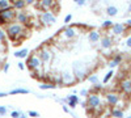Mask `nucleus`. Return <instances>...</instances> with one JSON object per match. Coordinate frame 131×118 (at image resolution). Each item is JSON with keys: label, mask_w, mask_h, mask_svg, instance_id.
I'll list each match as a JSON object with an SVG mask.
<instances>
[{"label": "nucleus", "mask_w": 131, "mask_h": 118, "mask_svg": "<svg viewBox=\"0 0 131 118\" xmlns=\"http://www.w3.org/2000/svg\"><path fill=\"white\" fill-rule=\"evenodd\" d=\"M88 39H89V42H92V44H96V42L100 41V33H98L97 30H92V31H89Z\"/></svg>", "instance_id": "nucleus-13"}, {"label": "nucleus", "mask_w": 131, "mask_h": 118, "mask_svg": "<svg viewBox=\"0 0 131 118\" xmlns=\"http://www.w3.org/2000/svg\"><path fill=\"white\" fill-rule=\"evenodd\" d=\"M4 38H5V33H4L3 30H0V41H3Z\"/></svg>", "instance_id": "nucleus-35"}, {"label": "nucleus", "mask_w": 131, "mask_h": 118, "mask_svg": "<svg viewBox=\"0 0 131 118\" xmlns=\"http://www.w3.org/2000/svg\"><path fill=\"white\" fill-rule=\"evenodd\" d=\"M112 30H113V33H114L115 36H121V34L125 33L126 26H125L123 24H114V25L112 26Z\"/></svg>", "instance_id": "nucleus-8"}, {"label": "nucleus", "mask_w": 131, "mask_h": 118, "mask_svg": "<svg viewBox=\"0 0 131 118\" xmlns=\"http://www.w3.org/2000/svg\"><path fill=\"white\" fill-rule=\"evenodd\" d=\"M5 114H7V108L0 105V115H5Z\"/></svg>", "instance_id": "nucleus-30"}, {"label": "nucleus", "mask_w": 131, "mask_h": 118, "mask_svg": "<svg viewBox=\"0 0 131 118\" xmlns=\"http://www.w3.org/2000/svg\"><path fill=\"white\" fill-rule=\"evenodd\" d=\"M80 94H81V96H85V94H88V91H86V89H83V91L80 92Z\"/></svg>", "instance_id": "nucleus-41"}, {"label": "nucleus", "mask_w": 131, "mask_h": 118, "mask_svg": "<svg viewBox=\"0 0 131 118\" xmlns=\"http://www.w3.org/2000/svg\"><path fill=\"white\" fill-rule=\"evenodd\" d=\"M113 73H114V72H113V70H110V71H109V72L106 73V76L104 78V83H107V81H109V79H112Z\"/></svg>", "instance_id": "nucleus-27"}, {"label": "nucleus", "mask_w": 131, "mask_h": 118, "mask_svg": "<svg viewBox=\"0 0 131 118\" xmlns=\"http://www.w3.org/2000/svg\"><path fill=\"white\" fill-rule=\"evenodd\" d=\"M24 24H21V23H12V24H8L7 26V34L12 38V39H18L21 36H23L24 33Z\"/></svg>", "instance_id": "nucleus-1"}, {"label": "nucleus", "mask_w": 131, "mask_h": 118, "mask_svg": "<svg viewBox=\"0 0 131 118\" xmlns=\"http://www.w3.org/2000/svg\"><path fill=\"white\" fill-rule=\"evenodd\" d=\"M121 60H122V57H121V55H117L110 63H109V67H110V68H114L115 66H118V63H121Z\"/></svg>", "instance_id": "nucleus-21"}, {"label": "nucleus", "mask_w": 131, "mask_h": 118, "mask_svg": "<svg viewBox=\"0 0 131 118\" xmlns=\"http://www.w3.org/2000/svg\"><path fill=\"white\" fill-rule=\"evenodd\" d=\"M28 114H29L30 117H39V113H38V112H34V110H30Z\"/></svg>", "instance_id": "nucleus-33"}, {"label": "nucleus", "mask_w": 131, "mask_h": 118, "mask_svg": "<svg viewBox=\"0 0 131 118\" xmlns=\"http://www.w3.org/2000/svg\"><path fill=\"white\" fill-rule=\"evenodd\" d=\"M71 20H72V15H67V16L64 17V24H68Z\"/></svg>", "instance_id": "nucleus-32"}, {"label": "nucleus", "mask_w": 131, "mask_h": 118, "mask_svg": "<svg viewBox=\"0 0 131 118\" xmlns=\"http://www.w3.org/2000/svg\"><path fill=\"white\" fill-rule=\"evenodd\" d=\"M112 45H113L112 38H109V37H104V38L101 39V47H102V49H110V47H112Z\"/></svg>", "instance_id": "nucleus-15"}, {"label": "nucleus", "mask_w": 131, "mask_h": 118, "mask_svg": "<svg viewBox=\"0 0 131 118\" xmlns=\"http://www.w3.org/2000/svg\"><path fill=\"white\" fill-rule=\"evenodd\" d=\"M16 17H17V15H16V8L15 7L0 10V24L2 25L9 24L10 21H13Z\"/></svg>", "instance_id": "nucleus-2"}, {"label": "nucleus", "mask_w": 131, "mask_h": 118, "mask_svg": "<svg viewBox=\"0 0 131 118\" xmlns=\"http://www.w3.org/2000/svg\"><path fill=\"white\" fill-rule=\"evenodd\" d=\"M121 88L126 94H131V79L130 80H123L121 83Z\"/></svg>", "instance_id": "nucleus-12"}, {"label": "nucleus", "mask_w": 131, "mask_h": 118, "mask_svg": "<svg viewBox=\"0 0 131 118\" xmlns=\"http://www.w3.org/2000/svg\"><path fill=\"white\" fill-rule=\"evenodd\" d=\"M75 36H76V31H75L73 28H66V29H64V37H66V38L71 39V38H73Z\"/></svg>", "instance_id": "nucleus-17"}, {"label": "nucleus", "mask_w": 131, "mask_h": 118, "mask_svg": "<svg viewBox=\"0 0 131 118\" xmlns=\"http://www.w3.org/2000/svg\"><path fill=\"white\" fill-rule=\"evenodd\" d=\"M73 72H75V76L78 79H83L86 73L85 68L83 67V63H80V62H76L73 64Z\"/></svg>", "instance_id": "nucleus-5"}, {"label": "nucleus", "mask_w": 131, "mask_h": 118, "mask_svg": "<svg viewBox=\"0 0 131 118\" xmlns=\"http://www.w3.org/2000/svg\"><path fill=\"white\" fill-rule=\"evenodd\" d=\"M55 21H57V17L51 12H49V10H45V12L41 15V23L42 24H54Z\"/></svg>", "instance_id": "nucleus-4"}, {"label": "nucleus", "mask_w": 131, "mask_h": 118, "mask_svg": "<svg viewBox=\"0 0 131 118\" xmlns=\"http://www.w3.org/2000/svg\"><path fill=\"white\" fill-rule=\"evenodd\" d=\"M7 96V93H4V92H0V97H5Z\"/></svg>", "instance_id": "nucleus-43"}, {"label": "nucleus", "mask_w": 131, "mask_h": 118, "mask_svg": "<svg viewBox=\"0 0 131 118\" xmlns=\"http://www.w3.org/2000/svg\"><path fill=\"white\" fill-rule=\"evenodd\" d=\"M112 115H113V117H117V118L123 117V112L119 110V109H117V110H113V112H112Z\"/></svg>", "instance_id": "nucleus-24"}, {"label": "nucleus", "mask_w": 131, "mask_h": 118, "mask_svg": "<svg viewBox=\"0 0 131 118\" xmlns=\"http://www.w3.org/2000/svg\"><path fill=\"white\" fill-rule=\"evenodd\" d=\"M127 25H128V26H131V18H130V20H127Z\"/></svg>", "instance_id": "nucleus-44"}, {"label": "nucleus", "mask_w": 131, "mask_h": 118, "mask_svg": "<svg viewBox=\"0 0 131 118\" xmlns=\"http://www.w3.org/2000/svg\"><path fill=\"white\" fill-rule=\"evenodd\" d=\"M126 46H127L128 49H131V36L126 39Z\"/></svg>", "instance_id": "nucleus-34"}, {"label": "nucleus", "mask_w": 131, "mask_h": 118, "mask_svg": "<svg viewBox=\"0 0 131 118\" xmlns=\"http://www.w3.org/2000/svg\"><path fill=\"white\" fill-rule=\"evenodd\" d=\"M101 105V99L97 94H91L88 97V106L91 109H96Z\"/></svg>", "instance_id": "nucleus-6"}, {"label": "nucleus", "mask_w": 131, "mask_h": 118, "mask_svg": "<svg viewBox=\"0 0 131 118\" xmlns=\"http://www.w3.org/2000/svg\"><path fill=\"white\" fill-rule=\"evenodd\" d=\"M62 79H63V84H72L75 81V76H73L71 72H68V71L63 72Z\"/></svg>", "instance_id": "nucleus-10"}, {"label": "nucleus", "mask_w": 131, "mask_h": 118, "mask_svg": "<svg viewBox=\"0 0 131 118\" xmlns=\"http://www.w3.org/2000/svg\"><path fill=\"white\" fill-rule=\"evenodd\" d=\"M106 100L110 105H117L119 102V96L117 93H107L106 94Z\"/></svg>", "instance_id": "nucleus-11"}, {"label": "nucleus", "mask_w": 131, "mask_h": 118, "mask_svg": "<svg viewBox=\"0 0 131 118\" xmlns=\"http://www.w3.org/2000/svg\"><path fill=\"white\" fill-rule=\"evenodd\" d=\"M73 2H75V3H76V2H78V0H73Z\"/></svg>", "instance_id": "nucleus-46"}, {"label": "nucleus", "mask_w": 131, "mask_h": 118, "mask_svg": "<svg viewBox=\"0 0 131 118\" xmlns=\"http://www.w3.org/2000/svg\"><path fill=\"white\" fill-rule=\"evenodd\" d=\"M88 80H89V83H92V84H97V83H98V76H97V75H92V76L88 78Z\"/></svg>", "instance_id": "nucleus-26"}, {"label": "nucleus", "mask_w": 131, "mask_h": 118, "mask_svg": "<svg viewBox=\"0 0 131 118\" xmlns=\"http://www.w3.org/2000/svg\"><path fill=\"white\" fill-rule=\"evenodd\" d=\"M63 112H66V113H68V114H72L71 112H70V109L67 108V106H66V105H63Z\"/></svg>", "instance_id": "nucleus-36"}, {"label": "nucleus", "mask_w": 131, "mask_h": 118, "mask_svg": "<svg viewBox=\"0 0 131 118\" xmlns=\"http://www.w3.org/2000/svg\"><path fill=\"white\" fill-rule=\"evenodd\" d=\"M17 66H18V68H20V70H24V67H25L23 62H18V63H17Z\"/></svg>", "instance_id": "nucleus-39"}, {"label": "nucleus", "mask_w": 131, "mask_h": 118, "mask_svg": "<svg viewBox=\"0 0 131 118\" xmlns=\"http://www.w3.org/2000/svg\"><path fill=\"white\" fill-rule=\"evenodd\" d=\"M42 59L39 58V55L38 57H31V58H29V60H28V67L30 68V70H39L41 67H42Z\"/></svg>", "instance_id": "nucleus-3"}, {"label": "nucleus", "mask_w": 131, "mask_h": 118, "mask_svg": "<svg viewBox=\"0 0 131 118\" xmlns=\"http://www.w3.org/2000/svg\"><path fill=\"white\" fill-rule=\"evenodd\" d=\"M10 115H12L13 118H17V117H21V115H23V114H21L20 112H17V110H13L12 113H10Z\"/></svg>", "instance_id": "nucleus-29"}, {"label": "nucleus", "mask_w": 131, "mask_h": 118, "mask_svg": "<svg viewBox=\"0 0 131 118\" xmlns=\"http://www.w3.org/2000/svg\"><path fill=\"white\" fill-rule=\"evenodd\" d=\"M128 12H130V13H131V4H130V5H128Z\"/></svg>", "instance_id": "nucleus-45"}, {"label": "nucleus", "mask_w": 131, "mask_h": 118, "mask_svg": "<svg viewBox=\"0 0 131 118\" xmlns=\"http://www.w3.org/2000/svg\"><path fill=\"white\" fill-rule=\"evenodd\" d=\"M55 87H57L55 84H41L39 89H42V91H45V89H54Z\"/></svg>", "instance_id": "nucleus-23"}, {"label": "nucleus", "mask_w": 131, "mask_h": 118, "mask_svg": "<svg viewBox=\"0 0 131 118\" xmlns=\"http://www.w3.org/2000/svg\"><path fill=\"white\" fill-rule=\"evenodd\" d=\"M114 24L112 23V21L110 20H106V21H104V23H102V28L104 29H107V28H112Z\"/></svg>", "instance_id": "nucleus-25"}, {"label": "nucleus", "mask_w": 131, "mask_h": 118, "mask_svg": "<svg viewBox=\"0 0 131 118\" xmlns=\"http://www.w3.org/2000/svg\"><path fill=\"white\" fill-rule=\"evenodd\" d=\"M76 4H78V5H84L85 4V0H78V2H76Z\"/></svg>", "instance_id": "nucleus-38"}, {"label": "nucleus", "mask_w": 131, "mask_h": 118, "mask_svg": "<svg viewBox=\"0 0 131 118\" xmlns=\"http://www.w3.org/2000/svg\"><path fill=\"white\" fill-rule=\"evenodd\" d=\"M57 0H39L38 3V7L43 10H50L54 5H55Z\"/></svg>", "instance_id": "nucleus-7"}, {"label": "nucleus", "mask_w": 131, "mask_h": 118, "mask_svg": "<svg viewBox=\"0 0 131 118\" xmlns=\"http://www.w3.org/2000/svg\"><path fill=\"white\" fill-rule=\"evenodd\" d=\"M28 54H29V50H28V49H23V50H20V51H16V52H15V57L23 59V58H26Z\"/></svg>", "instance_id": "nucleus-20"}, {"label": "nucleus", "mask_w": 131, "mask_h": 118, "mask_svg": "<svg viewBox=\"0 0 131 118\" xmlns=\"http://www.w3.org/2000/svg\"><path fill=\"white\" fill-rule=\"evenodd\" d=\"M66 101L68 102V105L71 106V108H75V106L78 105V102H76V101H72V100H66Z\"/></svg>", "instance_id": "nucleus-31"}, {"label": "nucleus", "mask_w": 131, "mask_h": 118, "mask_svg": "<svg viewBox=\"0 0 131 118\" xmlns=\"http://www.w3.org/2000/svg\"><path fill=\"white\" fill-rule=\"evenodd\" d=\"M25 5H26L25 0H15V3H13V7H15L16 9H23Z\"/></svg>", "instance_id": "nucleus-22"}, {"label": "nucleus", "mask_w": 131, "mask_h": 118, "mask_svg": "<svg viewBox=\"0 0 131 118\" xmlns=\"http://www.w3.org/2000/svg\"><path fill=\"white\" fill-rule=\"evenodd\" d=\"M66 100H72V101H76V102H79V97L78 96H75V94H70L66 97Z\"/></svg>", "instance_id": "nucleus-28"}, {"label": "nucleus", "mask_w": 131, "mask_h": 118, "mask_svg": "<svg viewBox=\"0 0 131 118\" xmlns=\"http://www.w3.org/2000/svg\"><path fill=\"white\" fill-rule=\"evenodd\" d=\"M8 8H12V3L10 0H0V10H4Z\"/></svg>", "instance_id": "nucleus-18"}, {"label": "nucleus", "mask_w": 131, "mask_h": 118, "mask_svg": "<svg viewBox=\"0 0 131 118\" xmlns=\"http://www.w3.org/2000/svg\"><path fill=\"white\" fill-rule=\"evenodd\" d=\"M17 21H18V23H21V24H28L29 23V16L25 13V12H20V13H17Z\"/></svg>", "instance_id": "nucleus-14"}, {"label": "nucleus", "mask_w": 131, "mask_h": 118, "mask_svg": "<svg viewBox=\"0 0 131 118\" xmlns=\"http://www.w3.org/2000/svg\"><path fill=\"white\" fill-rule=\"evenodd\" d=\"M94 89H101V84H100V83L94 84Z\"/></svg>", "instance_id": "nucleus-40"}, {"label": "nucleus", "mask_w": 131, "mask_h": 118, "mask_svg": "<svg viewBox=\"0 0 131 118\" xmlns=\"http://www.w3.org/2000/svg\"><path fill=\"white\" fill-rule=\"evenodd\" d=\"M58 2H62V0H58Z\"/></svg>", "instance_id": "nucleus-47"}, {"label": "nucleus", "mask_w": 131, "mask_h": 118, "mask_svg": "<svg viewBox=\"0 0 131 118\" xmlns=\"http://www.w3.org/2000/svg\"><path fill=\"white\" fill-rule=\"evenodd\" d=\"M106 15L110 16V17L117 16V15H118V8L114 7V5H109V7L106 8Z\"/></svg>", "instance_id": "nucleus-16"}, {"label": "nucleus", "mask_w": 131, "mask_h": 118, "mask_svg": "<svg viewBox=\"0 0 131 118\" xmlns=\"http://www.w3.org/2000/svg\"><path fill=\"white\" fill-rule=\"evenodd\" d=\"M39 58L42 59L43 63H47V62H50V59H51V52H50L47 49H42V50L39 51Z\"/></svg>", "instance_id": "nucleus-9"}, {"label": "nucleus", "mask_w": 131, "mask_h": 118, "mask_svg": "<svg viewBox=\"0 0 131 118\" xmlns=\"http://www.w3.org/2000/svg\"><path fill=\"white\" fill-rule=\"evenodd\" d=\"M30 93L29 89H23V88H16V89H12L9 92V94H28Z\"/></svg>", "instance_id": "nucleus-19"}, {"label": "nucleus", "mask_w": 131, "mask_h": 118, "mask_svg": "<svg viewBox=\"0 0 131 118\" xmlns=\"http://www.w3.org/2000/svg\"><path fill=\"white\" fill-rule=\"evenodd\" d=\"M25 2H26V4H33L36 0H25Z\"/></svg>", "instance_id": "nucleus-42"}, {"label": "nucleus", "mask_w": 131, "mask_h": 118, "mask_svg": "<svg viewBox=\"0 0 131 118\" xmlns=\"http://www.w3.org/2000/svg\"><path fill=\"white\" fill-rule=\"evenodd\" d=\"M8 70H9V64H8V63H5V66L3 67V71L7 73V72H8Z\"/></svg>", "instance_id": "nucleus-37"}]
</instances>
